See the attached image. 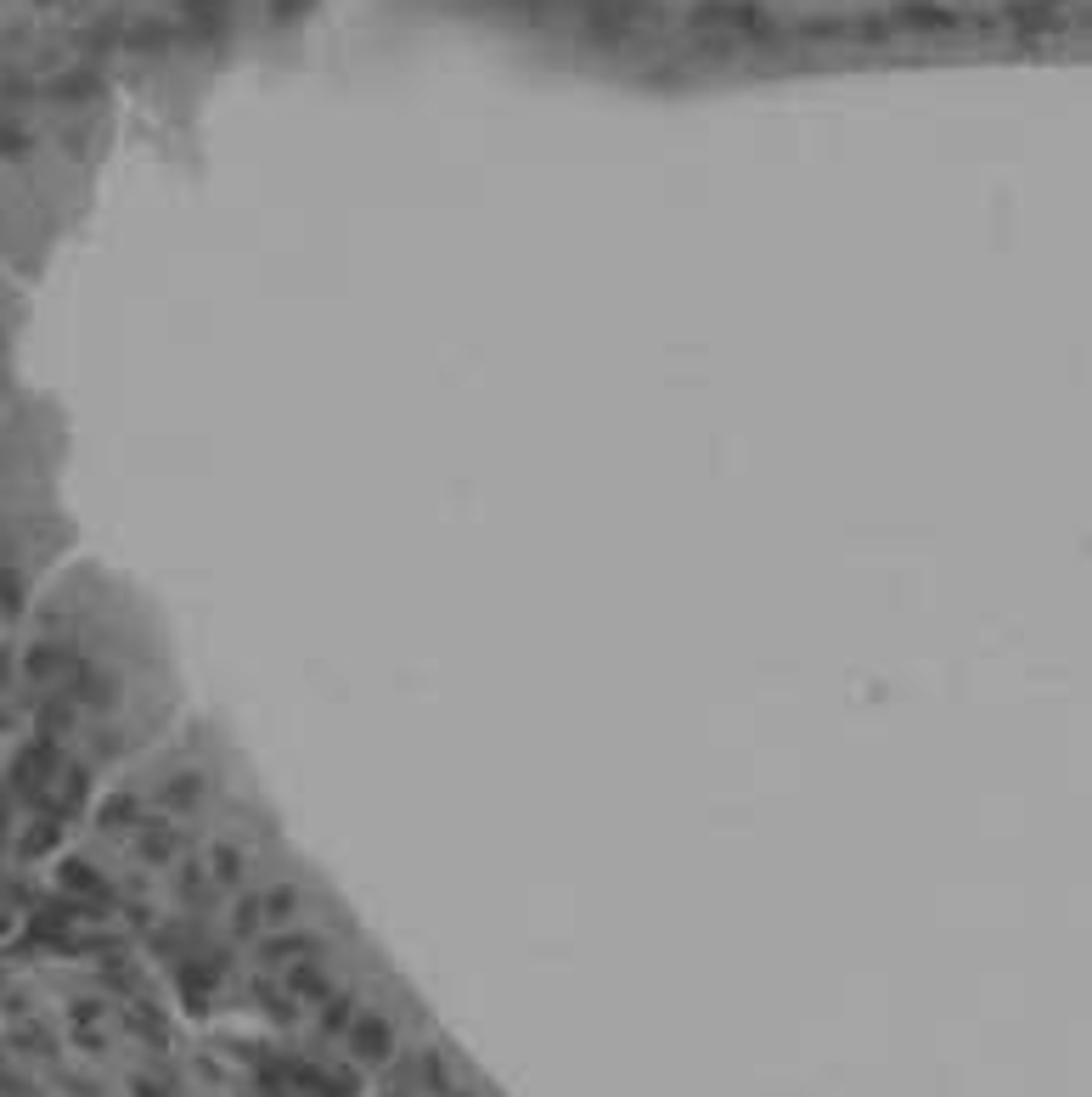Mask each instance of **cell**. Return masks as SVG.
Returning a JSON list of instances; mask_svg holds the SVG:
<instances>
[{"instance_id": "cell-8", "label": "cell", "mask_w": 1092, "mask_h": 1097, "mask_svg": "<svg viewBox=\"0 0 1092 1097\" xmlns=\"http://www.w3.org/2000/svg\"><path fill=\"white\" fill-rule=\"evenodd\" d=\"M0 613H23V575L0 569Z\"/></svg>"}, {"instance_id": "cell-10", "label": "cell", "mask_w": 1092, "mask_h": 1097, "mask_svg": "<svg viewBox=\"0 0 1092 1097\" xmlns=\"http://www.w3.org/2000/svg\"><path fill=\"white\" fill-rule=\"evenodd\" d=\"M97 91V73H68V79H57V97L63 101H85Z\"/></svg>"}, {"instance_id": "cell-5", "label": "cell", "mask_w": 1092, "mask_h": 1097, "mask_svg": "<svg viewBox=\"0 0 1092 1097\" xmlns=\"http://www.w3.org/2000/svg\"><path fill=\"white\" fill-rule=\"evenodd\" d=\"M254 901H260V917H266V923H288V917H298V889L294 884H270V889H260Z\"/></svg>"}, {"instance_id": "cell-6", "label": "cell", "mask_w": 1092, "mask_h": 1097, "mask_svg": "<svg viewBox=\"0 0 1092 1097\" xmlns=\"http://www.w3.org/2000/svg\"><path fill=\"white\" fill-rule=\"evenodd\" d=\"M141 861H153V867H169V861H175V828H169V822H158V828L141 833Z\"/></svg>"}, {"instance_id": "cell-2", "label": "cell", "mask_w": 1092, "mask_h": 1097, "mask_svg": "<svg viewBox=\"0 0 1092 1097\" xmlns=\"http://www.w3.org/2000/svg\"><path fill=\"white\" fill-rule=\"evenodd\" d=\"M51 776H63V772H57V748H51V738L29 743V748L17 754V766H12V782H17L23 794H45V788H51Z\"/></svg>"}, {"instance_id": "cell-4", "label": "cell", "mask_w": 1092, "mask_h": 1097, "mask_svg": "<svg viewBox=\"0 0 1092 1097\" xmlns=\"http://www.w3.org/2000/svg\"><path fill=\"white\" fill-rule=\"evenodd\" d=\"M242 872H248V861H242V850H237V844H214V850L203 856V878H209V884H220V889L242 884Z\"/></svg>"}, {"instance_id": "cell-9", "label": "cell", "mask_w": 1092, "mask_h": 1097, "mask_svg": "<svg viewBox=\"0 0 1092 1097\" xmlns=\"http://www.w3.org/2000/svg\"><path fill=\"white\" fill-rule=\"evenodd\" d=\"M17 153H29V129L0 119V158H17Z\"/></svg>"}, {"instance_id": "cell-3", "label": "cell", "mask_w": 1092, "mask_h": 1097, "mask_svg": "<svg viewBox=\"0 0 1092 1097\" xmlns=\"http://www.w3.org/2000/svg\"><path fill=\"white\" fill-rule=\"evenodd\" d=\"M203 800V776L198 772H181V776H169L164 788L153 794V805L158 810H169V816H181V810H192Z\"/></svg>"}, {"instance_id": "cell-11", "label": "cell", "mask_w": 1092, "mask_h": 1097, "mask_svg": "<svg viewBox=\"0 0 1092 1097\" xmlns=\"http://www.w3.org/2000/svg\"><path fill=\"white\" fill-rule=\"evenodd\" d=\"M6 664H12V659H6V653H0V687H6Z\"/></svg>"}, {"instance_id": "cell-7", "label": "cell", "mask_w": 1092, "mask_h": 1097, "mask_svg": "<svg viewBox=\"0 0 1092 1097\" xmlns=\"http://www.w3.org/2000/svg\"><path fill=\"white\" fill-rule=\"evenodd\" d=\"M135 822V800L130 794H113L107 805H101V828H130Z\"/></svg>"}, {"instance_id": "cell-1", "label": "cell", "mask_w": 1092, "mask_h": 1097, "mask_svg": "<svg viewBox=\"0 0 1092 1097\" xmlns=\"http://www.w3.org/2000/svg\"><path fill=\"white\" fill-rule=\"evenodd\" d=\"M344 1041H350V1053H355L361 1064H389V1058L400 1053L395 1019H389V1013H372V1007L355 1013V1025L344 1030Z\"/></svg>"}]
</instances>
